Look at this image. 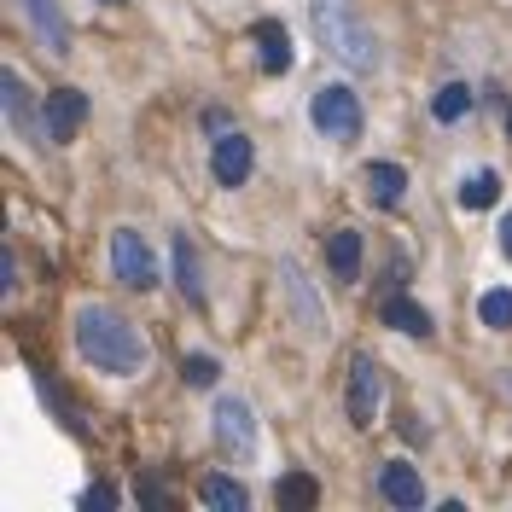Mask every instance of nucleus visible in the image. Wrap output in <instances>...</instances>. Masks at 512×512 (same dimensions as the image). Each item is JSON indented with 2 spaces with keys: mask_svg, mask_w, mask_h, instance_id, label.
I'll use <instances>...</instances> for the list:
<instances>
[{
  "mask_svg": "<svg viewBox=\"0 0 512 512\" xmlns=\"http://www.w3.org/2000/svg\"><path fill=\"white\" fill-rule=\"evenodd\" d=\"M76 355L94 367V373H111V379H140L146 361H152V344L140 338V326L105 303H82L76 309Z\"/></svg>",
  "mask_w": 512,
  "mask_h": 512,
  "instance_id": "f257e3e1",
  "label": "nucleus"
},
{
  "mask_svg": "<svg viewBox=\"0 0 512 512\" xmlns=\"http://www.w3.org/2000/svg\"><path fill=\"white\" fill-rule=\"evenodd\" d=\"M315 35L344 70H379V59H384L379 35L361 24V12L350 0H315Z\"/></svg>",
  "mask_w": 512,
  "mask_h": 512,
  "instance_id": "f03ea898",
  "label": "nucleus"
},
{
  "mask_svg": "<svg viewBox=\"0 0 512 512\" xmlns=\"http://www.w3.org/2000/svg\"><path fill=\"white\" fill-rule=\"evenodd\" d=\"M309 123L326 134V140H361V99H355V88H344V82H326V88H315V99H309Z\"/></svg>",
  "mask_w": 512,
  "mask_h": 512,
  "instance_id": "7ed1b4c3",
  "label": "nucleus"
},
{
  "mask_svg": "<svg viewBox=\"0 0 512 512\" xmlns=\"http://www.w3.org/2000/svg\"><path fill=\"white\" fill-rule=\"evenodd\" d=\"M210 431H216V443H222L239 466H251L256 448H262V431H256V414H251V402H245V396H216Z\"/></svg>",
  "mask_w": 512,
  "mask_h": 512,
  "instance_id": "20e7f679",
  "label": "nucleus"
},
{
  "mask_svg": "<svg viewBox=\"0 0 512 512\" xmlns=\"http://www.w3.org/2000/svg\"><path fill=\"white\" fill-rule=\"evenodd\" d=\"M111 274H117L128 291L158 286V256L146 245V233H134V227H117V233H111Z\"/></svg>",
  "mask_w": 512,
  "mask_h": 512,
  "instance_id": "39448f33",
  "label": "nucleus"
},
{
  "mask_svg": "<svg viewBox=\"0 0 512 512\" xmlns=\"http://www.w3.org/2000/svg\"><path fill=\"white\" fill-rule=\"evenodd\" d=\"M82 123H88V94L82 88H53V94L41 99V134L53 146H70L82 134Z\"/></svg>",
  "mask_w": 512,
  "mask_h": 512,
  "instance_id": "423d86ee",
  "label": "nucleus"
},
{
  "mask_svg": "<svg viewBox=\"0 0 512 512\" xmlns=\"http://www.w3.org/2000/svg\"><path fill=\"white\" fill-rule=\"evenodd\" d=\"M344 408H350L355 425H373L384 408V367L373 355H355L350 361V396H344Z\"/></svg>",
  "mask_w": 512,
  "mask_h": 512,
  "instance_id": "0eeeda50",
  "label": "nucleus"
},
{
  "mask_svg": "<svg viewBox=\"0 0 512 512\" xmlns=\"http://www.w3.org/2000/svg\"><path fill=\"white\" fill-rule=\"evenodd\" d=\"M256 169V146L239 134V128H227L222 140H216V152H210V175H216V187H245Z\"/></svg>",
  "mask_w": 512,
  "mask_h": 512,
  "instance_id": "6e6552de",
  "label": "nucleus"
},
{
  "mask_svg": "<svg viewBox=\"0 0 512 512\" xmlns=\"http://www.w3.org/2000/svg\"><path fill=\"white\" fill-rule=\"evenodd\" d=\"M24 18H30L35 41H41L53 59H64V53H70V24H64V6H59V0H24Z\"/></svg>",
  "mask_w": 512,
  "mask_h": 512,
  "instance_id": "1a4fd4ad",
  "label": "nucleus"
},
{
  "mask_svg": "<svg viewBox=\"0 0 512 512\" xmlns=\"http://www.w3.org/2000/svg\"><path fill=\"white\" fill-rule=\"evenodd\" d=\"M379 495L390 501V507L419 512V507H425V478H419V466H408V460H390V466L379 472Z\"/></svg>",
  "mask_w": 512,
  "mask_h": 512,
  "instance_id": "9d476101",
  "label": "nucleus"
},
{
  "mask_svg": "<svg viewBox=\"0 0 512 512\" xmlns=\"http://www.w3.org/2000/svg\"><path fill=\"white\" fill-rule=\"evenodd\" d=\"M251 35H256V70H262V76H286V70H291V35H286V24L262 18Z\"/></svg>",
  "mask_w": 512,
  "mask_h": 512,
  "instance_id": "9b49d317",
  "label": "nucleus"
},
{
  "mask_svg": "<svg viewBox=\"0 0 512 512\" xmlns=\"http://www.w3.org/2000/svg\"><path fill=\"white\" fill-rule=\"evenodd\" d=\"M326 268H332V280H355V274H361V233H355V227H332V239H326Z\"/></svg>",
  "mask_w": 512,
  "mask_h": 512,
  "instance_id": "f8f14e48",
  "label": "nucleus"
},
{
  "mask_svg": "<svg viewBox=\"0 0 512 512\" xmlns=\"http://www.w3.org/2000/svg\"><path fill=\"white\" fill-rule=\"evenodd\" d=\"M402 192H408V169H402V163H373V169H367V198H373V204H384V210H396V204H402Z\"/></svg>",
  "mask_w": 512,
  "mask_h": 512,
  "instance_id": "ddd939ff",
  "label": "nucleus"
},
{
  "mask_svg": "<svg viewBox=\"0 0 512 512\" xmlns=\"http://www.w3.org/2000/svg\"><path fill=\"white\" fill-rule=\"evenodd\" d=\"M175 286L192 309H204V274H198V251H192L187 233H175Z\"/></svg>",
  "mask_w": 512,
  "mask_h": 512,
  "instance_id": "4468645a",
  "label": "nucleus"
},
{
  "mask_svg": "<svg viewBox=\"0 0 512 512\" xmlns=\"http://www.w3.org/2000/svg\"><path fill=\"white\" fill-rule=\"evenodd\" d=\"M0 105H6V123L18 128V134H30V88H24V76L12 64L0 70Z\"/></svg>",
  "mask_w": 512,
  "mask_h": 512,
  "instance_id": "2eb2a0df",
  "label": "nucleus"
},
{
  "mask_svg": "<svg viewBox=\"0 0 512 512\" xmlns=\"http://www.w3.org/2000/svg\"><path fill=\"white\" fill-rule=\"evenodd\" d=\"M384 326H396V332H408V338H431V315L419 309L414 297H384Z\"/></svg>",
  "mask_w": 512,
  "mask_h": 512,
  "instance_id": "dca6fc26",
  "label": "nucleus"
},
{
  "mask_svg": "<svg viewBox=\"0 0 512 512\" xmlns=\"http://www.w3.org/2000/svg\"><path fill=\"white\" fill-rule=\"evenodd\" d=\"M280 280H286L291 309L303 315V326H309V332H320V326H326V315H320V303H315V291H309V280L297 274V262H280Z\"/></svg>",
  "mask_w": 512,
  "mask_h": 512,
  "instance_id": "f3484780",
  "label": "nucleus"
},
{
  "mask_svg": "<svg viewBox=\"0 0 512 512\" xmlns=\"http://www.w3.org/2000/svg\"><path fill=\"white\" fill-rule=\"evenodd\" d=\"M495 198H501V175H495V169H472V175L460 181V204H466V210H489Z\"/></svg>",
  "mask_w": 512,
  "mask_h": 512,
  "instance_id": "a211bd4d",
  "label": "nucleus"
},
{
  "mask_svg": "<svg viewBox=\"0 0 512 512\" xmlns=\"http://www.w3.org/2000/svg\"><path fill=\"white\" fill-rule=\"evenodd\" d=\"M204 501H210L216 512H245L251 507V489L233 483V478H204Z\"/></svg>",
  "mask_w": 512,
  "mask_h": 512,
  "instance_id": "6ab92c4d",
  "label": "nucleus"
},
{
  "mask_svg": "<svg viewBox=\"0 0 512 512\" xmlns=\"http://www.w3.org/2000/svg\"><path fill=\"white\" fill-rule=\"evenodd\" d=\"M466 111H472V88H466V82L437 88V99H431V117H437V123H460Z\"/></svg>",
  "mask_w": 512,
  "mask_h": 512,
  "instance_id": "aec40b11",
  "label": "nucleus"
},
{
  "mask_svg": "<svg viewBox=\"0 0 512 512\" xmlns=\"http://www.w3.org/2000/svg\"><path fill=\"white\" fill-rule=\"evenodd\" d=\"M478 315H483V326L489 332H512V291L501 286V291H483L478 297Z\"/></svg>",
  "mask_w": 512,
  "mask_h": 512,
  "instance_id": "412c9836",
  "label": "nucleus"
},
{
  "mask_svg": "<svg viewBox=\"0 0 512 512\" xmlns=\"http://www.w3.org/2000/svg\"><path fill=\"white\" fill-rule=\"evenodd\" d=\"M216 373H222V367H216L210 355H181V379H187L192 390H210V384H216Z\"/></svg>",
  "mask_w": 512,
  "mask_h": 512,
  "instance_id": "4be33fe9",
  "label": "nucleus"
},
{
  "mask_svg": "<svg viewBox=\"0 0 512 512\" xmlns=\"http://www.w3.org/2000/svg\"><path fill=\"white\" fill-rule=\"evenodd\" d=\"M280 507H315V478H303V472L280 478Z\"/></svg>",
  "mask_w": 512,
  "mask_h": 512,
  "instance_id": "5701e85b",
  "label": "nucleus"
},
{
  "mask_svg": "<svg viewBox=\"0 0 512 512\" xmlns=\"http://www.w3.org/2000/svg\"><path fill=\"white\" fill-rule=\"evenodd\" d=\"M82 507H88V512H94V507H117V495L99 483V489H88V495H82Z\"/></svg>",
  "mask_w": 512,
  "mask_h": 512,
  "instance_id": "b1692460",
  "label": "nucleus"
},
{
  "mask_svg": "<svg viewBox=\"0 0 512 512\" xmlns=\"http://www.w3.org/2000/svg\"><path fill=\"white\" fill-rule=\"evenodd\" d=\"M501 251H507V262H512V210L501 216Z\"/></svg>",
  "mask_w": 512,
  "mask_h": 512,
  "instance_id": "393cba45",
  "label": "nucleus"
},
{
  "mask_svg": "<svg viewBox=\"0 0 512 512\" xmlns=\"http://www.w3.org/2000/svg\"><path fill=\"white\" fill-rule=\"evenodd\" d=\"M507 140H512V105H507Z\"/></svg>",
  "mask_w": 512,
  "mask_h": 512,
  "instance_id": "a878e982",
  "label": "nucleus"
},
{
  "mask_svg": "<svg viewBox=\"0 0 512 512\" xmlns=\"http://www.w3.org/2000/svg\"><path fill=\"white\" fill-rule=\"evenodd\" d=\"M507 396H512V373H507Z\"/></svg>",
  "mask_w": 512,
  "mask_h": 512,
  "instance_id": "bb28decb",
  "label": "nucleus"
}]
</instances>
